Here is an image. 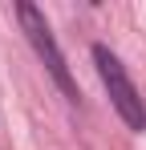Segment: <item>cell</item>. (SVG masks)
Instances as JSON below:
<instances>
[{
    "label": "cell",
    "mask_w": 146,
    "mask_h": 150,
    "mask_svg": "<svg viewBox=\"0 0 146 150\" xmlns=\"http://www.w3.org/2000/svg\"><path fill=\"white\" fill-rule=\"evenodd\" d=\"M16 16H21V28H24V37H28V45H33V53L41 57L45 73L53 77V85L69 101H77L81 98V93H77V81H73L69 65H65V53L57 49V41H53V33H49V21L41 16V8L28 4V0H21V4H16Z\"/></svg>",
    "instance_id": "6da1fadb"
},
{
    "label": "cell",
    "mask_w": 146,
    "mask_h": 150,
    "mask_svg": "<svg viewBox=\"0 0 146 150\" xmlns=\"http://www.w3.org/2000/svg\"><path fill=\"white\" fill-rule=\"evenodd\" d=\"M94 65H97V77H101L106 93H110V101H114L118 118L130 126V130L142 134V130H146V105H142V98H138V89H134L130 73L122 69V61L106 49V45H94Z\"/></svg>",
    "instance_id": "7a4b0ae2"
}]
</instances>
